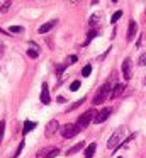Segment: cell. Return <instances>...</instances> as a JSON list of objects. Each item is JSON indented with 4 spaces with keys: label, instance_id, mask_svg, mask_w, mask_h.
Listing matches in <instances>:
<instances>
[{
    "label": "cell",
    "instance_id": "1",
    "mask_svg": "<svg viewBox=\"0 0 146 158\" xmlns=\"http://www.w3.org/2000/svg\"><path fill=\"white\" fill-rule=\"evenodd\" d=\"M111 92H112V89H111V83H104V85L100 87V89L97 90V94L94 95V99H92V102H94V106H100L102 102H104L105 99H109L111 97Z\"/></svg>",
    "mask_w": 146,
    "mask_h": 158
},
{
    "label": "cell",
    "instance_id": "2",
    "mask_svg": "<svg viewBox=\"0 0 146 158\" xmlns=\"http://www.w3.org/2000/svg\"><path fill=\"white\" fill-rule=\"evenodd\" d=\"M124 133H126L124 127H117V129L112 133V136L109 138V141H107V148L111 151H115V148L122 143V139H124Z\"/></svg>",
    "mask_w": 146,
    "mask_h": 158
},
{
    "label": "cell",
    "instance_id": "3",
    "mask_svg": "<svg viewBox=\"0 0 146 158\" xmlns=\"http://www.w3.org/2000/svg\"><path fill=\"white\" fill-rule=\"evenodd\" d=\"M78 133H80V127H78V124H66V126L61 127V136L66 138V139L77 136Z\"/></svg>",
    "mask_w": 146,
    "mask_h": 158
},
{
    "label": "cell",
    "instance_id": "4",
    "mask_svg": "<svg viewBox=\"0 0 146 158\" xmlns=\"http://www.w3.org/2000/svg\"><path fill=\"white\" fill-rule=\"evenodd\" d=\"M94 116H95V110H94V109H90V110H87L85 114H81V116L78 117V121H77V123H78V127H80V129L87 127L88 124L94 121Z\"/></svg>",
    "mask_w": 146,
    "mask_h": 158
},
{
    "label": "cell",
    "instance_id": "5",
    "mask_svg": "<svg viewBox=\"0 0 146 158\" xmlns=\"http://www.w3.org/2000/svg\"><path fill=\"white\" fill-rule=\"evenodd\" d=\"M111 112H112V109H111V107H105V109H100V112H97V114H95L94 123H95V124H102V123H105V119H107V117L111 116Z\"/></svg>",
    "mask_w": 146,
    "mask_h": 158
},
{
    "label": "cell",
    "instance_id": "6",
    "mask_svg": "<svg viewBox=\"0 0 146 158\" xmlns=\"http://www.w3.org/2000/svg\"><path fill=\"white\" fill-rule=\"evenodd\" d=\"M122 75H124V80H131L132 77V61L131 58H126L122 61Z\"/></svg>",
    "mask_w": 146,
    "mask_h": 158
},
{
    "label": "cell",
    "instance_id": "7",
    "mask_svg": "<svg viewBox=\"0 0 146 158\" xmlns=\"http://www.w3.org/2000/svg\"><path fill=\"white\" fill-rule=\"evenodd\" d=\"M58 127H60V123H58L56 119L49 121V123H48V126H46V136H53V134L58 131Z\"/></svg>",
    "mask_w": 146,
    "mask_h": 158
},
{
    "label": "cell",
    "instance_id": "8",
    "mask_svg": "<svg viewBox=\"0 0 146 158\" xmlns=\"http://www.w3.org/2000/svg\"><path fill=\"white\" fill-rule=\"evenodd\" d=\"M58 24V21H49V22H44L43 26H41L39 29H37V32H39V34H46V32H49L51 29L54 27V26Z\"/></svg>",
    "mask_w": 146,
    "mask_h": 158
},
{
    "label": "cell",
    "instance_id": "9",
    "mask_svg": "<svg viewBox=\"0 0 146 158\" xmlns=\"http://www.w3.org/2000/svg\"><path fill=\"white\" fill-rule=\"evenodd\" d=\"M41 102H43V104H49V102H51L49 89H48L46 83H43V89H41Z\"/></svg>",
    "mask_w": 146,
    "mask_h": 158
},
{
    "label": "cell",
    "instance_id": "10",
    "mask_svg": "<svg viewBox=\"0 0 146 158\" xmlns=\"http://www.w3.org/2000/svg\"><path fill=\"white\" fill-rule=\"evenodd\" d=\"M124 83H117V85L114 87V90L111 92V99H117V97L122 95V92H124Z\"/></svg>",
    "mask_w": 146,
    "mask_h": 158
},
{
    "label": "cell",
    "instance_id": "11",
    "mask_svg": "<svg viewBox=\"0 0 146 158\" xmlns=\"http://www.w3.org/2000/svg\"><path fill=\"white\" fill-rule=\"evenodd\" d=\"M136 31H138V24H136L134 21H131L129 22V27H127V41H131L132 38H134V34H136Z\"/></svg>",
    "mask_w": 146,
    "mask_h": 158
},
{
    "label": "cell",
    "instance_id": "12",
    "mask_svg": "<svg viewBox=\"0 0 146 158\" xmlns=\"http://www.w3.org/2000/svg\"><path fill=\"white\" fill-rule=\"evenodd\" d=\"M36 126H37L36 121H26V123H24V129H22V133H24V134H27L29 131H32Z\"/></svg>",
    "mask_w": 146,
    "mask_h": 158
},
{
    "label": "cell",
    "instance_id": "13",
    "mask_svg": "<svg viewBox=\"0 0 146 158\" xmlns=\"http://www.w3.org/2000/svg\"><path fill=\"white\" fill-rule=\"evenodd\" d=\"M83 146H85V143H83V141H80V143H77L75 146H71L70 150H66V155H75V153H78V151H80Z\"/></svg>",
    "mask_w": 146,
    "mask_h": 158
},
{
    "label": "cell",
    "instance_id": "14",
    "mask_svg": "<svg viewBox=\"0 0 146 158\" xmlns=\"http://www.w3.org/2000/svg\"><path fill=\"white\" fill-rule=\"evenodd\" d=\"M95 150H97V144L90 143L87 146V150H85V158H92V156H94V153H95Z\"/></svg>",
    "mask_w": 146,
    "mask_h": 158
},
{
    "label": "cell",
    "instance_id": "15",
    "mask_svg": "<svg viewBox=\"0 0 146 158\" xmlns=\"http://www.w3.org/2000/svg\"><path fill=\"white\" fill-rule=\"evenodd\" d=\"M58 153H60V150H58V148H49V151H48L43 158H54Z\"/></svg>",
    "mask_w": 146,
    "mask_h": 158
},
{
    "label": "cell",
    "instance_id": "16",
    "mask_svg": "<svg viewBox=\"0 0 146 158\" xmlns=\"http://www.w3.org/2000/svg\"><path fill=\"white\" fill-rule=\"evenodd\" d=\"M121 17H122V10H117V12H114V14H112V17H111V22L114 24V22H117Z\"/></svg>",
    "mask_w": 146,
    "mask_h": 158
},
{
    "label": "cell",
    "instance_id": "17",
    "mask_svg": "<svg viewBox=\"0 0 146 158\" xmlns=\"http://www.w3.org/2000/svg\"><path fill=\"white\" fill-rule=\"evenodd\" d=\"M98 22H100V14H95V15H92V17H90V26H92V27H94L95 24H98Z\"/></svg>",
    "mask_w": 146,
    "mask_h": 158
},
{
    "label": "cell",
    "instance_id": "18",
    "mask_svg": "<svg viewBox=\"0 0 146 158\" xmlns=\"http://www.w3.org/2000/svg\"><path fill=\"white\" fill-rule=\"evenodd\" d=\"M97 34H98V31H95V29H92V31L88 32V36H87V41H85V44H88V43H90V41H92V39H94Z\"/></svg>",
    "mask_w": 146,
    "mask_h": 158
},
{
    "label": "cell",
    "instance_id": "19",
    "mask_svg": "<svg viewBox=\"0 0 146 158\" xmlns=\"http://www.w3.org/2000/svg\"><path fill=\"white\" fill-rule=\"evenodd\" d=\"M27 56H29V58H32V60H36L37 56H39V51H37V48L29 49V51H27Z\"/></svg>",
    "mask_w": 146,
    "mask_h": 158
},
{
    "label": "cell",
    "instance_id": "20",
    "mask_svg": "<svg viewBox=\"0 0 146 158\" xmlns=\"http://www.w3.org/2000/svg\"><path fill=\"white\" fill-rule=\"evenodd\" d=\"M24 27H20V26H10V34H17V32H22Z\"/></svg>",
    "mask_w": 146,
    "mask_h": 158
},
{
    "label": "cell",
    "instance_id": "21",
    "mask_svg": "<svg viewBox=\"0 0 146 158\" xmlns=\"http://www.w3.org/2000/svg\"><path fill=\"white\" fill-rule=\"evenodd\" d=\"M90 73H92V66H90V65L83 66V70H81V75H83V77H88Z\"/></svg>",
    "mask_w": 146,
    "mask_h": 158
},
{
    "label": "cell",
    "instance_id": "22",
    "mask_svg": "<svg viewBox=\"0 0 146 158\" xmlns=\"http://www.w3.org/2000/svg\"><path fill=\"white\" fill-rule=\"evenodd\" d=\"M24 144H26V143H24V141H20V144H19V148H17V151H15V153H14V155H12V158H17V156H19V155H20V151H22V150H24Z\"/></svg>",
    "mask_w": 146,
    "mask_h": 158
},
{
    "label": "cell",
    "instance_id": "23",
    "mask_svg": "<svg viewBox=\"0 0 146 158\" xmlns=\"http://www.w3.org/2000/svg\"><path fill=\"white\" fill-rule=\"evenodd\" d=\"M78 89H80V82H78V80H75V82L70 85V90H71V92H77Z\"/></svg>",
    "mask_w": 146,
    "mask_h": 158
},
{
    "label": "cell",
    "instance_id": "24",
    "mask_svg": "<svg viewBox=\"0 0 146 158\" xmlns=\"http://www.w3.org/2000/svg\"><path fill=\"white\" fill-rule=\"evenodd\" d=\"M3 131H5V119L0 121V141L3 139Z\"/></svg>",
    "mask_w": 146,
    "mask_h": 158
},
{
    "label": "cell",
    "instance_id": "25",
    "mask_svg": "<svg viewBox=\"0 0 146 158\" xmlns=\"http://www.w3.org/2000/svg\"><path fill=\"white\" fill-rule=\"evenodd\" d=\"M81 104H83V99H81V100H77V102H75V104H71V106H70V109H68V110H66V112H70V110H73V109H77V107H78V106H81Z\"/></svg>",
    "mask_w": 146,
    "mask_h": 158
},
{
    "label": "cell",
    "instance_id": "26",
    "mask_svg": "<svg viewBox=\"0 0 146 158\" xmlns=\"http://www.w3.org/2000/svg\"><path fill=\"white\" fill-rule=\"evenodd\" d=\"M138 63H139V66H144V65H146V53H143V55L139 56Z\"/></svg>",
    "mask_w": 146,
    "mask_h": 158
},
{
    "label": "cell",
    "instance_id": "27",
    "mask_svg": "<svg viewBox=\"0 0 146 158\" xmlns=\"http://www.w3.org/2000/svg\"><path fill=\"white\" fill-rule=\"evenodd\" d=\"M9 7H10V2H5L3 5H0V10H7Z\"/></svg>",
    "mask_w": 146,
    "mask_h": 158
},
{
    "label": "cell",
    "instance_id": "28",
    "mask_svg": "<svg viewBox=\"0 0 146 158\" xmlns=\"http://www.w3.org/2000/svg\"><path fill=\"white\" fill-rule=\"evenodd\" d=\"M65 68H66V65H61V66H58V75H61Z\"/></svg>",
    "mask_w": 146,
    "mask_h": 158
},
{
    "label": "cell",
    "instance_id": "29",
    "mask_svg": "<svg viewBox=\"0 0 146 158\" xmlns=\"http://www.w3.org/2000/svg\"><path fill=\"white\" fill-rule=\"evenodd\" d=\"M77 60H78V58H77V56L73 55V56H70V60H68V61H70V63H75V61H77Z\"/></svg>",
    "mask_w": 146,
    "mask_h": 158
},
{
    "label": "cell",
    "instance_id": "30",
    "mask_svg": "<svg viewBox=\"0 0 146 158\" xmlns=\"http://www.w3.org/2000/svg\"><path fill=\"white\" fill-rule=\"evenodd\" d=\"M3 48H5V46H3V43H0V55L3 53Z\"/></svg>",
    "mask_w": 146,
    "mask_h": 158
},
{
    "label": "cell",
    "instance_id": "31",
    "mask_svg": "<svg viewBox=\"0 0 146 158\" xmlns=\"http://www.w3.org/2000/svg\"><path fill=\"white\" fill-rule=\"evenodd\" d=\"M0 34H7V32H5V29H0Z\"/></svg>",
    "mask_w": 146,
    "mask_h": 158
},
{
    "label": "cell",
    "instance_id": "32",
    "mask_svg": "<svg viewBox=\"0 0 146 158\" xmlns=\"http://www.w3.org/2000/svg\"><path fill=\"white\" fill-rule=\"evenodd\" d=\"M144 85H146V78H144Z\"/></svg>",
    "mask_w": 146,
    "mask_h": 158
},
{
    "label": "cell",
    "instance_id": "33",
    "mask_svg": "<svg viewBox=\"0 0 146 158\" xmlns=\"http://www.w3.org/2000/svg\"><path fill=\"white\" fill-rule=\"evenodd\" d=\"M119 158H121V156H119Z\"/></svg>",
    "mask_w": 146,
    "mask_h": 158
}]
</instances>
